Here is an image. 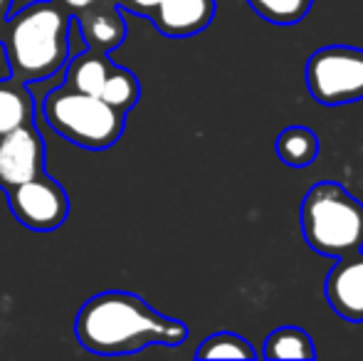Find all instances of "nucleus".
Returning a JSON list of instances; mask_svg holds the SVG:
<instances>
[{
  "label": "nucleus",
  "instance_id": "obj_1",
  "mask_svg": "<svg viewBox=\"0 0 363 361\" xmlns=\"http://www.w3.org/2000/svg\"><path fill=\"white\" fill-rule=\"evenodd\" d=\"M74 337L91 354H134L153 344L178 347L188 327L156 312L131 292H101L82 304L74 319Z\"/></svg>",
  "mask_w": 363,
  "mask_h": 361
},
{
  "label": "nucleus",
  "instance_id": "obj_6",
  "mask_svg": "<svg viewBox=\"0 0 363 361\" xmlns=\"http://www.w3.org/2000/svg\"><path fill=\"white\" fill-rule=\"evenodd\" d=\"M8 203L18 223L38 233L57 231L69 216L67 193L57 181L45 176V171L35 179L10 188Z\"/></svg>",
  "mask_w": 363,
  "mask_h": 361
},
{
  "label": "nucleus",
  "instance_id": "obj_8",
  "mask_svg": "<svg viewBox=\"0 0 363 361\" xmlns=\"http://www.w3.org/2000/svg\"><path fill=\"white\" fill-rule=\"evenodd\" d=\"M324 294L329 299L331 309L346 322H363V255L336 257V265L331 267L324 282Z\"/></svg>",
  "mask_w": 363,
  "mask_h": 361
},
{
  "label": "nucleus",
  "instance_id": "obj_5",
  "mask_svg": "<svg viewBox=\"0 0 363 361\" xmlns=\"http://www.w3.org/2000/svg\"><path fill=\"white\" fill-rule=\"evenodd\" d=\"M306 89L319 104L344 106L363 99V50L349 45L321 48L306 60Z\"/></svg>",
  "mask_w": 363,
  "mask_h": 361
},
{
  "label": "nucleus",
  "instance_id": "obj_12",
  "mask_svg": "<svg viewBox=\"0 0 363 361\" xmlns=\"http://www.w3.org/2000/svg\"><path fill=\"white\" fill-rule=\"evenodd\" d=\"M114 65L109 62L106 52H79L72 57L67 67V87L77 89V91H84V94H94L99 96L101 84H104L106 74Z\"/></svg>",
  "mask_w": 363,
  "mask_h": 361
},
{
  "label": "nucleus",
  "instance_id": "obj_14",
  "mask_svg": "<svg viewBox=\"0 0 363 361\" xmlns=\"http://www.w3.org/2000/svg\"><path fill=\"white\" fill-rule=\"evenodd\" d=\"M264 359H316L314 339L299 327H279L264 339Z\"/></svg>",
  "mask_w": 363,
  "mask_h": 361
},
{
  "label": "nucleus",
  "instance_id": "obj_16",
  "mask_svg": "<svg viewBox=\"0 0 363 361\" xmlns=\"http://www.w3.org/2000/svg\"><path fill=\"white\" fill-rule=\"evenodd\" d=\"M196 357L198 359H257V352L240 334L218 332L198 347Z\"/></svg>",
  "mask_w": 363,
  "mask_h": 361
},
{
  "label": "nucleus",
  "instance_id": "obj_2",
  "mask_svg": "<svg viewBox=\"0 0 363 361\" xmlns=\"http://www.w3.org/2000/svg\"><path fill=\"white\" fill-rule=\"evenodd\" d=\"M69 15L52 0H38L30 8L13 15L5 33L13 79L33 82L55 74L69 60L67 28Z\"/></svg>",
  "mask_w": 363,
  "mask_h": 361
},
{
  "label": "nucleus",
  "instance_id": "obj_15",
  "mask_svg": "<svg viewBox=\"0 0 363 361\" xmlns=\"http://www.w3.org/2000/svg\"><path fill=\"white\" fill-rule=\"evenodd\" d=\"M139 94H141L139 79H136L134 72H129L124 67H111L99 91V96L106 104L124 111V114L129 109H134V104L139 101Z\"/></svg>",
  "mask_w": 363,
  "mask_h": 361
},
{
  "label": "nucleus",
  "instance_id": "obj_9",
  "mask_svg": "<svg viewBox=\"0 0 363 361\" xmlns=\"http://www.w3.org/2000/svg\"><path fill=\"white\" fill-rule=\"evenodd\" d=\"M216 18V0H161L151 10L158 33L168 38H191L208 28Z\"/></svg>",
  "mask_w": 363,
  "mask_h": 361
},
{
  "label": "nucleus",
  "instance_id": "obj_20",
  "mask_svg": "<svg viewBox=\"0 0 363 361\" xmlns=\"http://www.w3.org/2000/svg\"><path fill=\"white\" fill-rule=\"evenodd\" d=\"M10 0H0V10H5V5H8Z\"/></svg>",
  "mask_w": 363,
  "mask_h": 361
},
{
  "label": "nucleus",
  "instance_id": "obj_11",
  "mask_svg": "<svg viewBox=\"0 0 363 361\" xmlns=\"http://www.w3.org/2000/svg\"><path fill=\"white\" fill-rule=\"evenodd\" d=\"M35 104L33 94L18 79H0V136L20 129L25 124H33Z\"/></svg>",
  "mask_w": 363,
  "mask_h": 361
},
{
  "label": "nucleus",
  "instance_id": "obj_13",
  "mask_svg": "<svg viewBox=\"0 0 363 361\" xmlns=\"http://www.w3.org/2000/svg\"><path fill=\"white\" fill-rule=\"evenodd\" d=\"M274 149L284 166L304 169L314 164L319 156V136L306 126H287L284 131H279Z\"/></svg>",
  "mask_w": 363,
  "mask_h": 361
},
{
  "label": "nucleus",
  "instance_id": "obj_19",
  "mask_svg": "<svg viewBox=\"0 0 363 361\" xmlns=\"http://www.w3.org/2000/svg\"><path fill=\"white\" fill-rule=\"evenodd\" d=\"M96 0H62V5L65 8H69V10H84V8H89V5H94Z\"/></svg>",
  "mask_w": 363,
  "mask_h": 361
},
{
  "label": "nucleus",
  "instance_id": "obj_10",
  "mask_svg": "<svg viewBox=\"0 0 363 361\" xmlns=\"http://www.w3.org/2000/svg\"><path fill=\"white\" fill-rule=\"evenodd\" d=\"M79 30L84 35V43L91 50H99V52H109L116 45L124 43L126 38V23L119 15L116 8H101V10H91L84 8L79 10Z\"/></svg>",
  "mask_w": 363,
  "mask_h": 361
},
{
  "label": "nucleus",
  "instance_id": "obj_17",
  "mask_svg": "<svg viewBox=\"0 0 363 361\" xmlns=\"http://www.w3.org/2000/svg\"><path fill=\"white\" fill-rule=\"evenodd\" d=\"M247 3L259 18L287 28V25H296L309 13L314 0H247Z\"/></svg>",
  "mask_w": 363,
  "mask_h": 361
},
{
  "label": "nucleus",
  "instance_id": "obj_4",
  "mask_svg": "<svg viewBox=\"0 0 363 361\" xmlns=\"http://www.w3.org/2000/svg\"><path fill=\"white\" fill-rule=\"evenodd\" d=\"M43 109L48 124L82 149H109L124 131V111L106 104L101 96L84 94L69 87L48 94Z\"/></svg>",
  "mask_w": 363,
  "mask_h": 361
},
{
  "label": "nucleus",
  "instance_id": "obj_18",
  "mask_svg": "<svg viewBox=\"0 0 363 361\" xmlns=\"http://www.w3.org/2000/svg\"><path fill=\"white\" fill-rule=\"evenodd\" d=\"M158 3H161V0H124L126 8L134 10V13H144V15H151V10L156 8Z\"/></svg>",
  "mask_w": 363,
  "mask_h": 361
},
{
  "label": "nucleus",
  "instance_id": "obj_3",
  "mask_svg": "<svg viewBox=\"0 0 363 361\" xmlns=\"http://www.w3.org/2000/svg\"><path fill=\"white\" fill-rule=\"evenodd\" d=\"M301 235L326 257L361 252L363 203L336 181L314 183L301 203Z\"/></svg>",
  "mask_w": 363,
  "mask_h": 361
},
{
  "label": "nucleus",
  "instance_id": "obj_7",
  "mask_svg": "<svg viewBox=\"0 0 363 361\" xmlns=\"http://www.w3.org/2000/svg\"><path fill=\"white\" fill-rule=\"evenodd\" d=\"M45 171V141L33 124L0 136V188L20 186Z\"/></svg>",
  "mask_w": 363,
  "mask_h": 361
}]
</instances>
